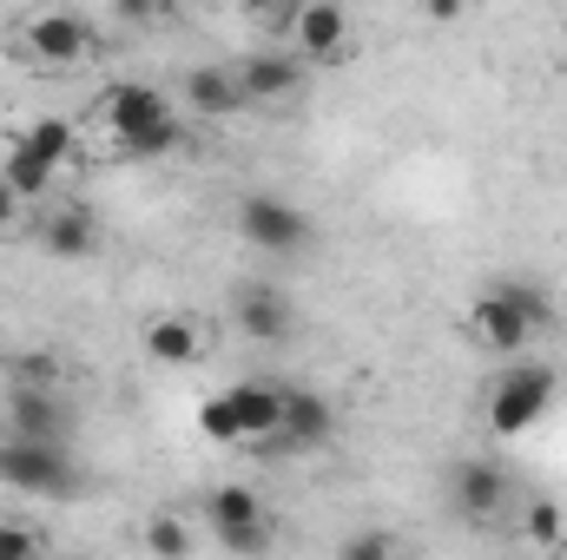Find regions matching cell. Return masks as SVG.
<instances>
[{"instance_id": "6da1fadb", "label": "cell", "mask_w": 567, "mask_h": 560, "mask_svg": "<svg viewBox=\"0 0 567 560\" xmlns=\"http://www.w3.org/2000/svg\"><path fill=\"white\" fill-rule=\"evenodd\" d=\"M13 53H27L47 73H73V66H93L100 60V33L73 7H40V13H27L13 27Z\"/></svg>"}, {"instance_id": "7a4b0ae2", "label": "cell", "mask_w": 567, "mask_h": 560, "mask_svg": "<svg viewBox=\"0 0 567 560\" xmlns=\"http://www.w3.org/2000/svg\"><path fill=\"white\" fill-rule=\"evenodd\" d=\"M555 390H561V383H555L548 363L502 356V376H495V390H488V428H495V435H528L535 422L548 416Z\"/></svg>"}, {"instance_id": "3957f363", "label": "cell", "mask_w": 567, "mask_h": 560, "mask_svg": "<svg viewBox=\"0 0 567 560\" xmlns=\"http://www.w3.org/2000/svg\"><path fill=\"white\" fill-rule=\"evenodd\" d=\"M238 238L258 245V251H271V258H303L317 231H310V218L290 198H278V191H245L238 198Z\"/></svg>"}, {"instance_id": "277c9868", "label": "cell", "mask_w": 567, "mask_h": 560, "mask_svg": "<svg viewBox=\"0 0 567 560\" xmlns=\"http://www.w3.org/2000/svg\"><path fill=\"white\" fill-rule=\"evenodd\" d=\"M0 481L20 488V495H53V501L80 488L66 442H20V435L0 442Z\"/></svg>"}, {"instance_id": "5b68a950", "label": "cell", "mask_w": 567, "mask_h": 560, "mask_svg": "<svg viewBox=\"0 0 567 560\" xmlns=\"http://www.w3.org/2000/svg\"><path fill=\"white\" fill-rule=\"evenodd\" d=\"M73 158V126L66 120H33L20 139H13V152H7V178H13V191L20 198H40L53 178H60V165Z\"/></svg>"}, {"instance_id": "8992f818", "label": "cell", "mask_w": 567, "mask_h": 560, "mask_svg": "<svg viewBox=\"0 0 567 560\" xmlns=\"http://www.w3.org/2000/svg\"><path fill=\"white\" fill-rule=\"evenodd\" d=\"M468 336H475V350H488V356H522L542 330H535V317H528L502 283H488V290L468 303Z\"/></svg>"}, {"instance_id": "52a82bcc", "label": "cell", "mask_w": 567, "mask_h": 560, "mask_svg": "<svg viewBox=\"0 0 567 560\" xmlns=\"http://www.w3.org/2000/svg\"><path fill=\"white\" fill-rule=\"evenodd\" d=\"M330 435H337V409H330V396L284 383V422H278V435L265 442V455H310V448H323Z\"/></svg>"}, {"instance_id": "ba28073f", "label": "cell", "mask_w": 567, "mask_h": 560, "mask_svg": "<svg viewBox=\"0 0 567 560\" xmlns=\"http://www.w3.org/2000/svg\"><path fill=\"white\" fill-rule=\"evenodd\" d=\"M449 508H455L462 521H495V515L508 508V475H502V462H482V455L455 462V468H449Z\"/></svg>"}, {"instance_id": "9c48e42d", "label": "cell", "mask_w": 567, "mask_h": 560, "mask_svg": "<svg viewBox=\"0 0 567 560\" xmlns=\"http://www.w3.org/2000/svg\"><path fill=\"white\" fill-rule=\"evenodd\" d=\"M303 53L290 46V53H278V46H265V53H251V60H238V86H245V100L251 106H290L297 93H303Z\"/></svg>"}, {"instance_id": "30bf717a", "label": "cell", "mask_w": 567, "mask_h": 560, "mask_svg": "<svg viewBox=\"0 0 567 560\" xmlns=\"http://www.w3.org/2000/svg\"><path fill=\"white\" fill-rule=\"evenodd\" d=\"M290 46H297L310 66H330V60L350 46V13H343V0H303L297 20H290Z\"/></svg>"}, {"instance_id": "8fae6325", "label": "cell", "mask_w": 567, "mask_h": 560, "mask_svg": "<svg viewBox=\"0 0 567 560\" xmlns=\"http://www.w3.org/2000/svg\"><path fill=\"white\" fill-rule=\"evenodd\" d=\"M100 113H106V126H113V139H140L152 126H165L172 120V100L158 93V86H145V80H126V86H113L106 100H100Z\"/></svg>"}, {"instance_id": "7c38bea8", "label": "cell", "mask_w": 567, "mask_h": 560, "mask_svg": "<svg viewBox=\"0 0 567 560\" xmlns=\"http://www.w3.org/2000/svg\"><path fill=\"white\" fill-rule=\"evenodd\" d=\"M178 100H185L198 120H231V113L251 106L245 86H238V66H192V73L178 80Z\"/></svg>"}, {"instance_id": "4fadbf2b", "label": "cell", "mask_w": 567, "mask_h": 560, "mask_svg": "<svg viewBox=\"0 0 567 560\" xmlns=\"http://www.w3.org/2000/svg\"><path fill=\"white\" fill-rule=\"evenodd\" d=\"M140 350L152 363H165V370H185V363H198L205 356V323L198 317H178V310H165V317H152L140 330Z\"/></svg>"}, {"instance_id": "5bb4252c", "label": "cell", "mask_w": 567, "mask_h": 560, "mask_svg": "<svg viewBox=\"0 0 567 560\" xmlns=\"http://www.w3.org/2000/svg\"><path fill=\"white\" fill-rule=\"evenodd\" d=\"M7 435H20V442H66L60 390H7Z\"/></svg>"}, {"instance_id": "9a60e30c", "label": "cell", "mask_w": 567, "mask_h": 560, "mask_svg": "<svg viewBox=\"0 0 567 560\" xmlns=\"http://www.w3.org/2000/svg\"><path fill=\"white\" fill-rule=\"evenodd\" d=\"M225 403H231V416H238V428H245V448H265V442L278 435L284 383H231V390H225Z\"/></svg>"}, {"instance_id": "2e32d148", "label": "cell", "mask_w": 567, "mask_h": 560, "mask_svg": "<svg viewBox=\"0 0 567 560\" xmlns=\"http://www.w3.org/2000/svg\"><path fill=\"white\" fill-rule=\"evenodd\" d=\"M238 330H245L251 343H284V336L297 330L290 297H284V290H271V283H251V290L238 297Z\"/></svg>"}, {"instance_id": "e0dca14e", "label": "cell", "mask_w": 567, "mask_h": 560, "mask_svg": "<svg viewBox=\"0 0 567 560\" xmlns=\"http://www.w3.org/2000/svg\"><path fill=\"white\" fill-rule=\"evenodd\" d=\"M40 251H53V258H93V251H100L93 211H86V205H60V211L40 225Z\"/></svg>"}, {"instance_id": "ac0fdd59", "label": "cell", "mask_w": 567, "mask_h": 560, "mask_svg": "<svg viewBox=\"0 0 567 560\" xmlns=\"http://www.w3.org/2000/svg\"><path fill=\"white\" fill-rule=\"evenodd\" d=\"M205 515H212V528H218V535H231V528H265V521H271V508H265V495H258V488H238V481H225V488H212V501H205Z\"/></svg>"}, {"instance_id": "d6986e66", "label": "cell", "mask_w": 567, "mask_h": 560, "mask_svg": "<svg viewBox=\"0 0 567 560\" xmlns=\"http://www.w3.org/2000/svg\"><path fill=\"white\" fill-rule=\"evenodd\" d=\"M0 370H7V390H60V356L53 350H13Z\"/></svg>"}, {"instance_id": "ffe728a7", "label": "cell", "mask_w": 567, "mask_h": 560, "mask_svg": "<svg viewBox=\"0 0 567 560\" xmlns=\"http://www.w3.org/2000/svg\"><path fill=\"white\" fill-rule=\"evenodd\" d=\"M145 554L185 560V554H192V528H185L178 515H152V521H145Z\"/></svg>"}, {"instance_id": "44dd1931", "label": "cell", "mask_w": 567, "mask_h": 560, "mask_svg": "<svg viewBox=\"0 0 567 560\" xmlns=\"http://www.w3.org/2000/svg\"><path fill=\"white\" fill-rule=\"evenodd\" d=\"M198 428L212 435V442H225V448H245V428L231 416V403H225V390L212 396V403H198Z\"/></svg>"}, {"instance_id": "7402d4cb", "label": "cell", "mask_w": 567, "mask_h": 560, "mask_svg": "<svg viewBox=\"0 0 567 560\" xmlns=\"http://www.w3.org/2000/svg\"><path fill=\"white\" fill-rule=\"evenodd\" d=\"M53 541L40 535V528H27V521H0V560H33L47 554Z\"/></svg>"}, {"instance_id": "603a6c76", "label": "cell", "mask_w": 567, "mask_h": 560, "mask_svg": "<svg viewBox=\"0 0 567 560\" xmlns=\"http://www.w3.org/2000/svg\"><path fill=\"white\" fill-rule=\"evenodd\" d=\"M528 541H535V548H561V541H567V528H561V508H548V501H535V508H528Z\"/></svg>"}, {"instance_id": "cb8c5ba5", "label": "cell", "mask_w": 567, "mask_h": 560, "mask_svg": "<svg viewBox=\"0 0 567 560\" xmlns=\"http://www.w3.org/2000/svg\"><path fill=\"white\" fill-rule=\"evenodd\" d=\"M297 7H303V0H245V13H251L258 27H271V33H290Z\"/></svg>"}, {"instance_id": "d4e9b609", "label": "cell", "mask_w": 567, "mask_h": 560, "mask_svg": "<svg viewBox=\"0 0 567 560\" xmlns=\"http://www.w3.org/2000/svg\"><path fill=\"white\" fill-rule=\"evenodd\" d=\"M390 554H396V535H383V528H377V535H357V541L337 548V560H390Z\"/></svg>"}, {"instance_id": "484cf974", "label": "cell", "mask_w": 567, "mask_h": 560, "mask_svg": "<svg viewBox=\"0 0 567 560\" xmlns=\"http://www.w3.org/2000/svg\"><path fill=\"white\" fill-rule=\"evenodd\" d=\"M218 541H225L231 554H265V548L278 541V528H271V521H265V528H231V535H218Z\"/></svg>"}, {"instance_id": "4316f807", "label": "cell", "mask_w": 567, "mask_h": 560, "mask_svg": "<svg viewBox=\"0 0 567 560\" xmlns=\"http://www.w3.org/2000/svg\"><path fill=\"white\" fill-rule=\"evenodd\" d=\"M113 13H120L126 27H145V20H158L165 7H158V0H113Z\"/></svg>"}, {"instance_id": "83f0119b", "label": "cell", "mask_w": 567, "mask_h": 560, "mask_svg": "<svg viewBox=\"0 0 567 560\" xmlns=\"http://www.w3.org/2000/svg\"><path fill=\"white\" fill-rule=\"evenodd\" d=\"M20 205H27V198H20V191H13V178L0 172V231H13V225H20Z\"/></svg>"}, {"instance_id": "f1b7e54d", "label": "cell", "mask_w": 567, "mask_h": 560, "mask_svg": "<svg viewBox=\"0 0 567 560\" xmlns=\"http://www.w3.org/2000/svg\"><path fill=\"white\" fill-rule=\"evenodd\" d=\"M468 13V0H423V20H435V27H455Z\"/></svg>"}, {"instance_id": "f546056e", "label": "cell", "mask_w": 567, "mask_h": 560, "mask_svg": "<svg viewBox=\"0 0 567 560\" xmlns=\"http://www.w3.org/2000/svg\"><path fill=\"white\" fill-rule=\"evenodd\" d=\"M158 7H178V0H158Z\"/></svg>"}, {"instance_id": "4dcf8cb0", "label": "cell", "mask_w": 567, "mask_h": 560, "mask_svg": "<svg viewBox=\"0 0 567 560\" xmlns=\"http://www.w3.org/2000/svg\"><path fill=\"white\" fill-rule=\"evenodd\" d=\"M561 548H567V541H561Z\"/></svg>"}]
</instances>
